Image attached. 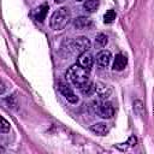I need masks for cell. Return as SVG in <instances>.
I'll use <instances>...</instances> for the list:
<instances>
[{"mask_svg": "<svg viewBox=\"0 0 154 154\" xmlns=\"http://www.w3.org/2000/svg\"><path fill=\"white\" fill-rule=\"evenodd\" d=\"M89 72L90 71L83 69L78 64H75V65H71L67 69L65 77L83 95L89 96V95H93L94 94V90H95V84L91 82Z\"/></svg>", "mask_w": 154, "mask_h": 154, "instance_id": "6da1fadb", "label": "cell"}, {"mask_svg": "<svg viewBox=\"0 0 154 154\" xmlns=\"http://www.w3.org/2000/svg\"><path fill=\"white\" fill-rule=\"evenodd\" d=\"M71 19V12L67 7H60L58 8L49 19V25L53 30L60 31L63 30Z\"/></svg>", "mask_w": 154, "mask_h": 154, "instance_id": "7a4b0ae2", "label": "cell"}, {"mask_svg": "<svg viewBox=\"0 0 154 154\" xmlns=\"http://www.w3.org/2000/svg\"><path fill=\"white\" fill-rule=\"evenodd\" d=\"M66 45H67L66 49H67L69 53H73V54H78V55L83 52L89 51V48L91 46L90 41L84 36H79V37H76V38H72V40H67Z\"/></svg>", "mask_w": 154, "mask_h": 154, "instance_id": "3957f363", "label": "cell"}, {"mask_svg": "<svg viewBox=\"0 0 154 154\" xmlns=\"http://www.w3.org/2000/svg\"><path fill=\"white\" fill-rule=\"evenodd\" d=\"M93 108H94V112L99 117H101L103 119H109L114 114V107H113V105L111 102L106 101V100H99L97 99V101H95L93 103Z\"/></svg>", "mask_w": 154, "mask_h": 154, "instance_id": "277c9868", "label": "cell"}, {"mask_svg": "<svg viewBox=\"0 0 154 154\" xmlns=\"http://www.w3.org/2000/svg\"><path fill=\"white\" fill-rule=\"evenodd\" d=\"M58 89L60 91V94L70 102V103H77L78 102V96L73 93V90L71 89V87L69 85V83L64 82V81H59L58 83Z\"/></svg>", "mask_w": 154, "mask_h": 154, "instance_id": "5b68a950", "label": "cell"}, {"mask_svg": "<svg viewBox=\"0 0 154 154\" xmlns=\"http://www.w3.org/2000/svg\"><path fill=\"white\" fill-rule=\"evenodd\" d=\"M77 64L79 66H82L83 69L90 71L91 67H93V64H94V57L90 52H83L81 53L78 57H77Z\"/></svg>", "mask_w": 154, "mask_h": 154, "instance_id": "8992f818", "label": "cell"}, {"mask_svg": "<svg viewBox=\"0 0 154 154\" xmlns=\"http://www.w3.org/2000/svg\"><path fill=\"white\" fill-rule=\"evenodd\" d=\"M112 93V88L105 83H101V82H97L95 83V90H94V94H96L97 99L99 100H106Z\"/></svg>", "mask_w": 154, "mask_h": 154, "instance_id": "52a82bcc", "label": "cell"}, {"mask_svg": "<svg viewBox=\"0 0 154 154\" xmlns=\"http://www.w3.org/2000/svg\"><path fill=\"white\" fill-rule=\"evenodd\" d=\"M112 60V54L109 51L102 49L96 54V63L100 67H107Z\"/></svg>", "mask_w": 154, "mask_h": 154, "instance_id": "ba28073f", "label": "cell"}, {"mask_svg": "<svg viewBox=\"0 0 154 154\" xmlns=\"http://www.w3.org/2000/svg\"><path fill=\"white\" fill-rule=\"evenodd\" d=\"M73 26L77 30H88L93 26V20L87 17H78L73 20Z\"/></svg>", "mask_w": 154, "mask_h": 154, "instance_id": "9c48e42d", "label": "cell"}, {"mask_svg": "<svg viewBox=\"0 0 154 154\" xmlns=\"http://www.w3.org/2000/svg\"><path fill=\"white\" fill-rule=\"evenodd\" d=\"M128 64V58L126 55H124L123 53H119L116 55L114 58V61H113V70H117V71H122L125 69Z\"/></svg>", "mask_w": 154, "mask_h": 154, "instance_id": "30bf717a", "label": "cell"}, {"mask_svg": "<svg viewBox=\"0 0 154 154\" xmlns=\"http://www.w3.org/2000/svg\"><path fill=\"white\" fill-rule=\"evenodd\" d=\"M90 131L99 136H105L108 132V126L106 123H95L90 126Z\"/></svg>", "mask_w": 154, "mask_h": 154, "instance_id": "8fae6325", "label": "cell"}, {"mask_svg": "<svg viewBox=\"0 0 154 154\" xmlns=\"http://www.w3.org/2000/svg\"><path fill=\"white\" fill-rule=\"evenodd\" d=\"M47 12H48V4L45 2V4L40 5V6L36 8V13H35V18H36V20L40 22V23H42V22L45 20V18H46Z\"/></svg>", "mask_w": 154, "mask_h": 154, "instance_id": "7c38bea8", "label": "cell"}, {"mask_svg": "<svg viewBox=\"0 0 154 154\" xmlns=\"http://www.w3.org/2000/svg\"><path fill=\"white\" fill-rule=\"evenodd\" d=\"M99 5H100L99 0H85L83 4V7L88 12H95L99 8Z\"/></svg>", "mask_w": 154, "mask_h": 154, "instance_id": "4fadbf2b", "label": "cell"}, {"mask_svg": "<svg viewBox=\"0 0 154 154\" xmlns=\"http://www.w3.org/2000/svg\"><path fill=\"white\" fill-rule=\"evenodd\" d=\"M116 17H117L116 11H114V10H108V11H106V13H105V16H103V22L109 24V23H112V22L116 19Z\"/></svg>", "mask_w": 154, "mask_h": 154, "instance_id": "5bb4252c", "label": "cell"}, {"mask_svg": "<svg viewBox=\"0 0 154 154\" xmlns=\"http://www.w3.org/2000/svg\"><path fill=\"white\" fill-rule=\"evenodd\" d=\"M95 42H96L100 47H105V46L107 45L108 40H107V36H106L105 34L100 32V34H97V35H96V37H95Z\"/></svg>", "mask_w": 154, "mask_h": 154, "instance_id": "9a60e30c", "label": "cell"}, {"mask_svg": "<svg viewBox=\"0 0 154 154\" xmlns=\"http://www.w3.org/2000/svg\"><path fill=\"white\" fill-rule=\"evenodd\" d=\"M10 123L4 118V117H1V132L2 134H6V132H8L10 131Z\"/></svg>", "mask_w": 154, "mask_h": 154, "instance_id": "2e32d148", "label": "cell"}, {"mask_svg": "<svg viewBox=\"0 0 154 154\" xmlns=\"http://www.w3.org/2000/svg\"><path fill=\"white\" fill-rule=\"evenodd\" d=\"M54 1H55V2H57V4H60V2H63V1H64V0H54Z\"/></svg>", "mask_w": 154, "mask_h": 154, "instance_id": "e0dca14e", "label": "cell"}, {"mask_svg": "<svg viewBox=\"0 0 154 154\" xmlns=\"http://www.w3.org/2000/svg\"><path fill=\"white\" fill-rule=\"evenodd\" d=\"M76 1H83V0H76Z\"/></svg>", "mask_w": 154, "mask_h": 154, "instance_id": "ac0fdd59", "label": "cell"}]
</instances>
